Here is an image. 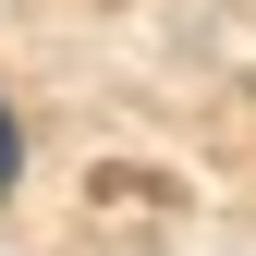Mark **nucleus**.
Returning a JSON list of instances; mask_svg holds the SVG:
<instances>
[{"label":"nucleus","mask_w":256,"mask_h":256,"mask_svg":"<svg viewBox=\"0 0 256 256\" xmlns=\"http://www.w3.org/2000/svg\"><path fill=\"white\" fill-rule=\"evenodd\" d=\"M12 171H24V134H12V110H0V196H12Z\"/></svg>","instance_id":"nucleus-1"}]
</instances>
